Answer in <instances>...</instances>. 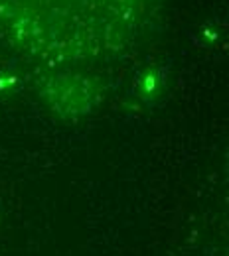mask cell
Instances as JSON below:
<instances>
[{
	"label": "cell",
	"mask_w": 229,
	"mask_h": 256,
	"mask_svg": "<svg viewBox=\"0 0 229 256\" xmlns=\"http://www.w3.org/2000/svg\"><path fill=\"white\" fill-rule=\"evenodd\" d=\"M44 96L60 114H83L95 102V89L83 77H56L46 87Z\"/></svg>",
	"instance_id": "1"
},
{
	"label": "cell",
	"mask_w": 229,
	"mask_h": 256,
	"mask_svg": "<svg viewBox=\"0 0 229 256\" xmlns=\"http://www.w3.org/2000/svg\"><path fill=\"white\" fill-rule=\"evenodd\" d=\"M164 71L160 67H148L144 69L136 81H134V95L146 104H154L164 93Z\"/></svg>",
	"instance_id": "2"
},
{
	"label": "cell",
	"mask_w": 229,
	"mask_h": 256,
	"mask_svg": "<svg viewBox=\"0 0 229 256\" xmlns=\"http://www.w3.org/2000/svg\"><path fill=\"white\" fill-rule=\"evenodd\" d=\"M18 87V75L10 69L0 73V93H12Z\"/></svg>",
	"instance_id": "3"
}]
</instances>
